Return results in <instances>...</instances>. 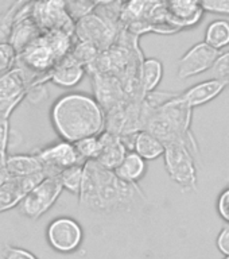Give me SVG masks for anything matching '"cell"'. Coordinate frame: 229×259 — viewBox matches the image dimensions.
<instances>
[{
  "mask_svg": "<svg viewBox=\"0 0 229 259\" xmlns=\"http://www.w3.org/2000/svg\"><path fill=\"white\" fill-rule=\"evenodd\" d=\"M138 198H145L139 185H131L96 161L84 163V176L78 201L93 212L113 213L129 210Z\"/></svg>",
  "mask_w": 229,
  "mask_h": 259,
  "instance_id": "obj_1",
  "label": "cell"
},
{
  "mask_svg": "<svg viewBox=\"0 0 229 259\" xmlns=\"http://www.w3.org/2000/svg\"><path fill=\"white\" fill-rule=\"evenodd\" d=\"M53 128L62 141L74 142L100 135L105 130V111L95 96L84 92L62 95L50 109Z\"/></svg>",
  "mask_w": 229,
  "mask_h": 259,
  "instance_id": "obj_2",
  "label": "cell"
},
{
  "mask_svg": "<svg viewBox=\"0 0 229 259\" xmlns=\"http://www.w3.org/2000/svg\"><path fill=\"white\" fill-rule=\"evenodd\" d=\"M146 115L145 131H149L165 145L185 143L192 151L200 153L198 143L192 131L193 108L181 97L179 93H171L158 107H150Z\"/></svg>",
  "mask_w": 229,
  "mask_h": 259,
  "instance_id": "obj_3",
  "label": "cell"
},
{
  "mask_svg": "<svg viewBox=\"0 0 229 259\" xmlns=\"http://www.w3.org/2000/svg\"><path fill=\"white\" fill-rule=\"evenodd\" d=\"M166 171L170 180L175 182L184 192L197 190V167L192 150L181 142L165 145L163 155Z\"/></svg>",
  "mask_w": 229,
  "mask_h": 259,
  "instance_id": "obj_4",
  "label": "cell"
},
{
  "mask_svg": "<svg viewBox=\"0 0 229 259\" xmlns=\"http://www.w3.org/2000/svg\"><path fill=\"white\" fill-rule=\"evenodd\" d=\"M121 27L104 19L97 12H89L76 20L74 35L77 39L92 45L97 52H104L115 44Z\"/></svg>",
  "mask_w": 229,
  "mask_h": 259,
  "instance_id": "obj_5",
  "label": "cell"
},
{
  "mask_svg": "<svg viewBox=\"0 0 229 259\" xmlns=\"http://www.w3.org/2000/svg\"><path fill=\"white\" fill-rule=\"evenodd\" d=\"M62 186L57 176H48L38 182L18 205L24 218L38 220L52 208L62 193Z\"/></svg>",
  "mask_w": 229,
  "mask_h": 259,
  "instance_id": "obj_6",
  "label": "cell"
},
{
  "mask_svg": "<svg viewBox=\"0 0 229 259\" xmlns=\"http://www.w3.org/2000/svg\"><path fill=\"white\" fill-rule=\"evenodd\" d=\"M31 16L42 31L60 30L74 35L76 22L69 14L65 0H35Z\"/></svg>",
  "mask_w": 229,
  "mask_h": 259,
  "instance_id": "obj_7",
  "label": "cell"
},
{
  "mask_svg": "<svg viewBox=\"0 0 229 259\" xmlns=\"http://www.w3.org/2000/svg\"><path fill=\"white\" fill-rule=\"evenodd\" d=\"M46 238L53 250L62 254H72L80 248L84 240V231L76 219L60 216L49 223Z\"/></svg>",
  "mask_w": 229,
  "mask_h": 259,
  "instance_id": "obj_8",
  "label": "cell"
},
{
  "mask_svg": "<svg viewBox=\"0 0 229 259\" xmlns=\"http://www.w3.org/2000/svg\"><path fill=\"white\" fill-rule=\"evenodd\" d=\"M36 157L39 158L43 165L44 176H58L61 170L70 166L84 163L78 157L76 147L72 142L58 141L52 145H48L36 151Z\"/></svg>",
  "mask_w": 229,
  "mask_h": 259,
  "instance_id": "obj_9",
  "label": "cell"
},
{
  "mask_svg": "<svg viewBox=\"0 0 229 259\" xmlns=\"http://www.w3.org/2000/svg\"><path fill=\"white\" fill-rule=\"evenodd\" d=\"M218 57L220 52L205 42L194 45L178 61V77L181 80H186L208 72L213 68Z\"/></svg>",
  "mask_w": 229,
  "mask_h": 259,
  "instance_id": "obj_10",
  "label": "cell"
},
{
  "mask_svg": "<svg viewBox=\"0 0 229 259\" xmlns=\"http://www.w3.org/2000/svg\"><path fill=\"white\" fill-rule=\"evenodd\" d=\"M92 76V84L95 89V99L103 107L105 112H108L124 101L132 100L127 95L124 87L117 77L104 74V73H89Z\"/></svg>",
  "mask_w": 229,
  "mask_h": 259,
  "instance_id": "obj_11",
  "label": "cell"
},
{
  "mask_svg": "<svg viewBox=\"0 0 229 259\" xmlns=\"http://www.w3.org/2000/svg\"><path fill=\"white\" fill-rule=\"evenodd\" d=\"M46 177L43 173L30 177H10L6 184L0 186V213L12 208H18L24 196Z\"/></svg>",
  "mask_w": 229,
  "mask_h": 259,
  "instance_id": "obj_12",
  "label": "cell"
},
{
  "mask_svg": "<svg viewBox=\"0 0 229 259\" xmlns=\"http://www.w3.org/2000/svg\"><path fill=\"white\" fill-rule=\"evenodd\" d=\"M165 7L170 22L178 30L197 24L205 12L201 0H165Z\"/></svg>",
  "mask_w": 229,
  "mask_h": 259,
  "instance_id": "obj_13",
  "label": "cell"
},
{
  "mask_svg": "<svg viewBox=\"0 0 229 259\" xmlns=\"http://www.w3.org/2000/svg\"><path fill=\"white\" fill-rule=\"evenodd\" d=\"M99 139H100V154L96 162L107 169L115 170L123 161L125 154L129 151L124 139L105 130L99 135Z\"/></svg>",
  "mask_w": 229,
  "mask_h": 259,
  "instance_id": "obj_14",
  "label": "cell"
},
{
  "mask_svg": "<svg viewBox=\"0 0 229 259\" xmlns=\"http://www.w3.org/2000/svg\"><path fill=\"white\" fill-rule=\"evenodd\" d=\"M86 74V68L78 64L72 57L66 56L53 68L49 74V81L61 88H73L81 82Z\"/></svg>",
  "mask_w": 229,
  "mask_h": 259,
  "instance_id": "obj_15",
  "label": "cell"
},
{
  "mask_svg": "<svg viewBox=\"0 0 229 259\" xmlns=\"http://www.w3.org/2000/svg\"><path fill=\"white\" fill-rule=\"evenodd\" d=\"M225 88V82H222L217 78H210V80L202 81L200 84L193 85L192 88L181 93V97L192 108H196V107H200V105H204L214 100Z\"/></svg>",
  "mask_w": 229,
  "mask_h": 259,
  "instance_id": "obj_16",
  "label": "cell"
},
{
  "mask_svg": "<svg viewBox=\"0 0 229 259\" xmlns=\"http://www.w3.org/2000/svg\"><path fill=\"white\" fill-rule=\"evenodd\" d=\"M6 169L12 177H30L35 174H44L43 165L36 154H8Z\"/></svg>",
  "mask_w": 229,
  "mask_h": 259,
  "instance_id": "obj_17",
  "label": "cell"
},
{
  "mask_svg": "<svg viewBox=\"0 0 229 259\" xmlns=\"http://www.w3.org/2000/svg\"><path fill=\"white\" fill-rule=\"evenodd\" d=\"M135 151L138 155H141L146 162L154 161L163 155L165 146L158 138H155L149 131L142 130L139 133L133 134L131 139V150Z\"/></svg>",
  "mask_w": 229,
  "mask_h": 259,
  "instance_id": "obj_18",
  "label": "cell"
},
{
  "mask_svg": "<svg viewBox=\"0 0 229 259\" xmlns=\"http://www.w3.org/2000/svg\"><path fill=\"white\" fill-rule=\"evenodd\" d=\"M113 171L123 181L131 185H139V181L145 177L147 171V162L135 151H128Z\"/></svg>",
  "mask_w": 229,
  "mask_h": 259,
  "instance_id": "obj_19",
  "label": "cell"
},
{
  "mask_svg": "<svg viewBox=\"0 0 229 259\" xmlns=\"http://www.w3.org/2000/svg\"><path fill=\"white\" fill-rule=\"evenodd\" d=\"M163 77V64L157 58H146L142 61L141 72H139V82L143 96L154 92L161 84Z\"/></svg>",
  "mask_w": 229,
  "mask_h": 259,
  "instance_id": "obj_20",
  "label": "cell"
},
{
  "mask_svg": "<svg viewBox=\"0 0 229 259\" xmlns=\"http://www.w3.org/2000/svg\"><path fill=\"white\" fill-rule=\"evenodd\" d=\"M205 44L218 52H220V49L229 46L228 20H214L208 26L205 31Z\"/></svg>",
  "mask_w": 229,
  "mask_h": 259,
  "instance_id": "obj_21",
  "label": "cell"
},
{
  "mask_svg": "<svg viewBox=\"0 0 229 259\" xmlns=\"http://www.w3.org/2000/svg\"><path fill=\"white\" fill-rule=\"evenodd\" d=\"M82 176H84V163H80L61 170L57 177L60 180L62 189L68 190L78 197L82 185Z\"/></svg>",
  "mask_w": 229,
  "mask_h": 259,
  "instance_id": "obj_22",
  "label": "cell"
},
{
  "mask_svg": "<svg viewBox=\"0 0 229 259\" xmlns=\"http://www.w3.org/2000/svg\"><path fill=\"white\" fill-rule=\"evenodd\" d=\"M28 2L31 0H15L3 14H0V44H8L18 14Z\"/></svg>",
  "mask_w": 229,
  "mask_h": 259,
  "instance_id": "obj_23",
  "label": "cell"
},
{
  "mask_svg": "<svg viewBox=\"0 0 229 259\" xmlns=\"http://www.w3.org/2000/svg\"><path fill=\"white\" fill-rule=\"evenodd\" d=\"M76 147V151L78 154V157L81 158V161H96L99 154H100V139L99 135L95 137H86L82 138L80 141H77L73 143Z\"/></svg>",
  "mask_w": 229,
  "mask_h": 259,
  "instance_id": "obj_24",
  "label": "cell"
},
{
  "mask_svg": "<svg viewBox=\"0 0 229 259\" xmlns=\"http://www.w3.org/2000/svg\"><path fill=\"white\" fill-rule=\"evenodd\" d=\"M210 70L213 73V78L225 82L226 87H229V52L220 54Z\"/></svg>",
  "mask_w": 229,
  "mask_h": 259,
  "instance_id": "obj_25",
  "label": "cell"
},
{
  "mask_svg": "<svg viewBox=\"0 0 229 259\" xmlns=\"http://www.w3.org/2000/svg\"><path fill=\"white\" fill-rule=\"evenodd\" d=\"M16 53L8 44H0V76L15 65Z\"/></svg>",
  "mask_w": 229,
  "mask_h": 259,
  "instance_id": "obj_26",
  "label": "cell"
},
{
  "mask_svg": "<svg viewBox=\"0 0 229 259\" xmlns=\"http://www.w3.org/2000/svg\"><path fill=\"white\" fill-rule=\"evenodd\" d=\"M204 11L229 15V0H201Z\"/></svg>",
  "mask_w": 229,
  "mask_h": 259,
  "instance_id": "obj_27",
  "label": "cell"
},
{
  "mask_svg": "<svg viewBox=\"0 0 229 259\" xmlns=\"http://www.w3.org/2000/svg\"><path fill=\"white\" fill-rule=\"evenodd\" d=\"M4 259H38L35 255L26 248L7 246L4 248Z\"/></svg>",
  "mask_w": 229,
  "mask_h": 259,
  "instance_id": "obj_28",
  "label": "cell"
},
{
  "mask_svg": "<svg viewBox=\"0 0 229 259\" xmlns=\"http://www.w3.org/2000/svg\"><path fill=\"white\" fill-rule=\"evenodd\" d=\"M217 212L222 220L229 224V186L222 190L217 198Z\"/></svg>",
  "mask_w": 229,
  "mask_h": 259,
  "instance_id": "obj_29",
  "label": "cell"
},
{
  "mask_svg": "<svg viewBox=\"0 0 229 259\" xmlns=\"http://www.w3.org/2000/svg\"><path fill=\"white\" fill-rule=\"evenodd\" d=\"M10 139H11L10 120L0 117V149L7 151L8 145H10Z\"/></svg>",
  "mask_w": 229,
  "mask_h": 259,
  "instance_id": "obj_30",
  "label": "cell"
},
{
  "mask_svg": "<svg viewBox=\"0 0 229 259\" xmlns=\"http://www.w3.org/2000/svg\"><path fill=\"white\" fill-rule=\"evenodd\" d=\"M216 246L224 256H229V224H226L217 235Z\"/></svg>",
  "mask_w": 229,
  "mask_h": 259,
  "instance_id": "obj_31",
  "label": "cell"
},
{
  "mask_svg": "<svg viewBox=\"0 0 229 259\" xmlns=\"http://www.w3.org/2000/svg\"><path fill=\"white\" fill-rule=\"evenodd\" d=\"M88 2L90 3V6L95 8V7H100V6H108V4L115 3V2H117V0H88Z\"/></svg>",
  "mask_w": 229,
  "mask_h": 259,
  "instance_id": "obj_32",
  "label": "cell"
},
{
  "mask_svg": "<svg viewBox=\"0 0 229 259\" xmlns=\"http://www.w3.org/2000/svg\"><path fill=\"white\" fill-rule=\"evenodd\" d=\"M10 177H11V176L8 173V170L6 169V166H0V186L3 185V184H6Z\"/></svg>",
  "mask_w": 229,
  "mask_h": 259,
  "instance_id": "obj_33",
  "label": "cell"
},
{
  "mask_svg": "<svg viewBox=\"0 0 229 259\" xmlns=\"http://www.w3.org/2000/svg\"><path fill=\"white\" fill-rule=\"evenodd\" d=\"M8 153L6 150L0 149V166H6V161H7Z\"/></svg>",
  "mask_w": 229,
  "mask_h": 259,
  "instance_id": "obj_34",
  "label": "cell"
},
{
  "mask_svg": "<svg viewBox=\"0 0 229 259\" xmlns=\"http://www.w3.org/2000/svg\"><path fill=\"white\" fill-rule=\"evenodd\" d=\"M224 259H229V256H225V258H224Z\"/></svg>",
  "mask_w": 229,
  "mask_h": 259,
  "instance_id": "obj_35",
  "label": "cell"
}]
</instances>
